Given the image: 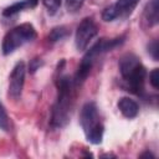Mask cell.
<instances>
[{
  "label": "cell",
  "instance_id": "cell-1",
  "mask_svg": "<svg viewBox=\"0 0 159 159\" xmlns=\"http://www.w3.org/2000/svg\"><path fill=\"white\" fill-rule=\"evenodd\" d=\"M73 80L67 75H60L56 80L57 87V99L52 107L51 112V125L53 128L65 127L71 116L72 108V89H73Z\"/></svg>",
  "mask_w": 159,
  "mask_h": 159
},
{
  "label": "cell",
  "instance_id": "cell-2",
  "mask_svg": "<svg viewBox=\"0 0 159 159\" xmlns=\"http://www.w3.org/2000/svg\"><path fill=\"white\" fill-rule=\"evenodd\" d=\"M123 41H124V37L101 39V40H98L84 53L81 63L78 65V68H77V72H76V76H75V80H73L75 86H80V84H82L87 80V77H88V75H89V72H91V70L93 67V63H94L96 58L99 55H102V53H104L107 51L113 50L114 47L119 46Z\"/></svg>",
  "mask_w": 159,
  "mask_h": 159
},
{
  "label": "cell",
  "instance_id": "cell-3",
  "mask_svg": "<svg viewBox=\"0 0 159 159\" xmlns=\"http://www.w3.org/2000/svg\"><path fill=\"white\" fill-rule=\"evenodd\" d=\"M119 71L130 91L138 96L144 92L147 71L139 58L133 53H125L119 60Z\"/></svg>",
  "mask_w": 159,
  "mask_h": 159
},
{
  "label": "cell",
  "instance_id": "cell-4",
  "mask_svg": "<svg viewBox=\"0 0 159 159\" xmlns=\"http://www.w3.org/2000/svg\"><path fill=\"white\" fill-rule=\"evenodd\" d=\"M80 122L87 140L92 144H99L103 139L104 127L94 102H87L82 107Z\"/></svg>",
  "mask_w": 159,
  "mask_h": 159
},
{
  "label": "cell",
  "instance_id": "cell-5",
  "mask_svg": "<svg viewBox=\"0 0 159 159\" xmlns=\"http://www.w3.org/2000/svg\"><path fill=\"white\" fill-rule=\"evenodd\" d=\"M36 36H37V32H36L35 27L29 22L20 24V25L15 26L10 31H7L6 35L4 36L2 45H1L2 53L4 55L12 53L22 45L34 41L36 39Z\"/></svg>",
  "mask_w": 159,
  "mask_h": 159
},
{
  "label": "cell",
  "instance_id": "cell-6",
  "mask_svg": "<svg viewBox=\"0 0 159 159\" xmlns=\"http://www.w3.org/2000/svg\"><path fill=\"white\" fill-rule=\"evenodd\" d=\"M98 27L92 17H84L77 26L75 35V43L78 51H84L89 46L91 41L97 36Z\"/></svg>",
  "mask_w": 159,
  "mask_h": 159
},
{
  "label": "cell",
  "instance_id": "cell-7",
  "mask_svg": "<svg viewBox=\"0 0 159 159\" xmlns=\"http://www.w3.org/2000/svg\"><path fill=\"white\" fill-rule=\"evenodd\" d=\"M139 0H117L103 10L102 19L104 21H113L118 17H127L133 12Z\"/></svg>",
  "mask_w": 159,
  "mask_h": 159
},
{
  "label": "cell",
  "instance_id": "cell-8",
  "mask_svg": "<svg viewBox=\"0 0 159 159\" xmlns=\"http://www.w3.org/2000/svg\"><path fill=\"white\" fill-rule=\"evenodd\" d=\"M25 75H26V66L24 61H19L9 77V96L14 99H19L21 97L24 83H25Z\"/></svg>",
  "mask_w": 159,
  "mask_h": 159
},
{
  "label": "cell",
  "instance_id": "cell-9",
  "mask_svg": "<svg viewBox=\"0 0 159 159\" xmlns=\"http://www.w3.org/2000/svg\"><path fill=\"white\" fill-rule=\"evenodd\" d=\"M118 109L120 111V113L125 118L132 119V118H135L138 116L139 106L134 99H132L129 97H122L118 101Z\"/></svg>",
  "mask_w": 159,
  "mask_h": 159
},
{
  "label": "cell",
  "instance_id": "cell-10",
  "mask_svg": "<svg viewBox=\"0 0 159 159\" xmlns=\"http://www.w3.org/2000/svg\"><path fill=\"white\" fill-rule=\"evenodd\" d=\"M144 19L149 26H155L159 21V0H150L144 7Z\"/></svg>",
  "mask_w": 159,
  "mask_h": 159
},
{
  "label": "cell",
  "instance_id": "cell-11",
  "mask_svg": "<svg viewBox=\"0 0 159 159\" xmlns=\"http://www.w3.org/2000/svg\"><path fill=\"white\" fill-rule=\"evenodd\" d=\"M68 34H70V31H68L67 27H65V26L53 27V29L51 30V32L48 34V40H50L51 42H56V41H58V40L65 39Z\"/></svg>",
  "mask_w": 159,
  "mask_h": 159
},
{
  "label": "cell",
  "instance_id": "cell-12",
  "mask_svg": "<svg viewBox=\"0 0 159 159\" xmlns=\"http://www.w3.org/2000/svg\"><path fill=\"white\" fill-rule=\"evenodd\" d=\"M25 7H29V5H27V1L26 0H22V1L15 2V4L10 5V6H7L6 9H4L2 15L4 16H11V15H15V14L22 11Z\"/></svg>",
  "mask_w": 159,
  "mask_h": 159
},
{
  "label": "cell",
  "instance_id": "cell-13",
  "mask_svg": "<svg viewBox=\"0 0 159 159\" xmlns=\"http://www.w3.org/2000/svg\"><path fill=\"white\" fill-rule=\"evenodd\" d=\"M61 1L62 0H42L43 6L46 7V10L50 15H55L57 12V10L61 6Z\"/></svg>",
  "mask_w": 159,
  "mask_h": 159
},
{
  "label": "cell",
  "instance_id": "cell-14",
  "mask_svg": "<svg viewBox=\"0 0 159 159\" xmlns=\"http://www.w3.org/2000/svg\"><path fill=\"white\" fill-rule=\"evenodd\" d=\"M9 127H10V123H9L7 113H6L2 103L0 102V129L6 132V130H9Z\"/></svg>",
  "mask_w": 159,
  "mask_h": 159
},
{
  "label": "cell",
  "instance_id": "cell-15",
  "mask_svg": "<svg viewBox=\"0 0 159 159\" xmlns=\"http://www.w3.org/2000/svg\"><path fill=\"white\" fill-rule=\"evenodd\" d=\"M83 2L84 0H66V9L68 12H76L82 7Z\"/></svg>",
  "mask_w": 159,
  "mask_h": 159
},
{
  "label": "cell",
  "instance_id": "cell-16",
  "mask_svg": "<svg viewBox=\"0 0 159 159\" xmlns=\"http://www.w3.org/2000/svg\"><path fill=\"white\" fill-rule=\"evenodd\" d=\"M149 83L154 89L159 88V71H158V68H154L149 73Z\"/></svg>",
  "mask_w": 159,
  "mask_h": 159
},
{
  "label": "cell",
  "instance_id": "cell-17",
  "mask_svg": "<svg viewBox=\"0 0 159 159\" xmlns=\"http://www.w3.org/2000/svg\"><path fill=\"white\" fill-rule=\"evenodd\" d=\"M148 52L152 55V57L155 60V61H158V53H159V45H158V41L157 40H154V41H152L149 45H148Z\"/></svg>",
  "mask_w": 159,
  "mask_h": 159
},
{
  "label": "cell",
  "instance_id": "cell-18",
  "mask_svg": "<svg viewBox=\"0 0 159 159\" xmlns=\"http://www.w3.org/2000/svg\"><path fill=\"white\" fill-rule=\"evenodd\" d=\"M41 65H42V61H41V60H39V58H34V60H31L30 66H29L30 72H35L36 70H39V68H40V66H41Z\"/></svg>",
  "mask_w": 159,
  "mask_h": 159
},
{
  "label": "cell",
  "instance_id": "cell-19",
  "mask_svg": "<svg viewBox=\"0 0 159 159\" xmlns=\"http://www.w3.org/2000/svg\"><path fill=\"white\" fill-rule=\"evenodd\" d=\"M26 1H27L29 7H35L37 5V2H39V0H26Z\"/></svg>",
  "mask_w": 159,
  "mask_h": 159
},
{
  "label": "cell",
  "instance_id": "cell-20",
  "mask_svg": "<svg viewBox=\"0 0 159 159\" xmlns=\"http://www.w3.org/2000/svg\"><path fill=\"white\" fill-rule=\"evenodd\" d=\"M140 157H152V158H154V155H153L152 153H149V152H147V153H144V154H142Z\"/></svg>",
  "mask_w": 159,
  "mask_h": 159
}]
</instances>
